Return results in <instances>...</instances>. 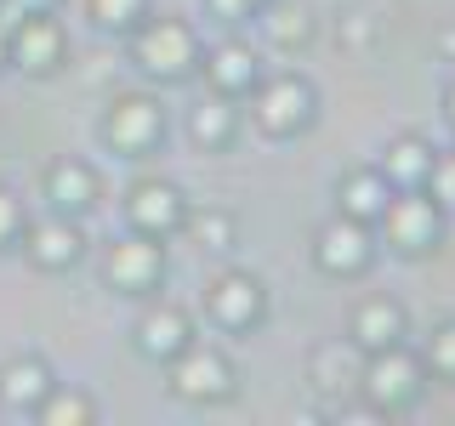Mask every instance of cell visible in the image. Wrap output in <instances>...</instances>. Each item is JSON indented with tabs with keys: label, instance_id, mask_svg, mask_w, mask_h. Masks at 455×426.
<instances>
[{
	"label": "cell",
	"instance_id": "1",
	"mask_svg": "<svg viewBox=\"0 0 455 426\" xmlns=\"http://www.w3.org/2000/svg\"><path fill=\"white\" fill-rule=\"evenodd\" d=\"M245 114H251V125H256L262 137L291 142V137H302L307 125L319 120V91H313L307 75H296V68H279V75H262V80L251 85Z\"/></svg>",
	"mask_w": 455,
	"mask_h": 426
},
{
	"label": "cell",
	"instance_id": "2",
	"mask_svg": "<svg viewBox=\"0 0 455 426\" xmlns=\"http://www.w3.org/2000/svg\"><path fill=\"white\" fill-rule=\"evenodd\" d=\"M444 227H450V210L427 188H393L387 210L376 217V239L393 256H410V262H416V256H433L444 245Z\"/></svg>",
	"mask_w": 455,
	"mask_h": 426
},
{
	"label": "cell",
	"instance_id": "3",
	"mask_svg": "<svg viewBox=\"0 0 455 426\" xmlns=\"http://www.w3.org/2000/svg\"><path fill=\"white\" fill-rule=\"evenodd\" d=\"M125 40H132V63L148 80L177 85V80L199 75V51H205V46H199V35L182 18H142Z\"/></svg>",
	"mask_w": 455,
	"mask_h": 426
},
{
	"label": "cell",
	"instance_id": "4",
	"mask_svg": "<svg viewBox=\"0 0 455 426\" xmlns=\"http://www.w3.org/2000/svg\"><path fill=\"white\" fill-rule=\"evenodd\" d=\"M359 392L381 409V415H404V409H416L421 392H427V364H421V352L410 347V341L381 347V352H364Z\"/></svg>",
	"mask_w": 455,
	"mask_h": 426
},
{
	"label": "cell",
	"instance_id": "5",
	"mask_svg": "<svg viewBox=\"0 0 455 426\" xmlns=\"http://www.w3.org/2000/svg\"><path fill=\"white\" fill-rule=\"evenodd\" d=\"M165 387L177 392L182 404H222V398H234V387H239V369L217 341L194 335L188 347L165 364Z\"/></svg>",
	"mask_w": 455,
	"mask_h": 426
},
{
	"label": "cell",
	"instance_id": "6",
	"mask_svg": "<svg viewBox=\"0 0 455 426\" xmlns=\"http://www.w3.org/2000/svg\"><path fill=\"white\" fill-rule=\"evenodd\" d=\"M97 131H103V142L120 160H148L165 142V103L154 91H120L103 108V125H97Z\"/></svg>",
	"mask_w": 455,
	"mask_h": 426
},
{
	"label": "cell",
	"instance_id": "7",
	"mask_svg": "<svg viewBox=\"0 0 455 426\" xmlns=\"http://www.w3.org/2000/svg\"><path fill=\"white\" fill-rule=\"evenodd\" d=\"M165 273H171L165 239H148V233H132V227H125L103 250V284L114 296H154L165 284Z\"/></svg>",
	"mask_w": 455,
	"mask_h": 426
},
{
	"label": "cell",
	"instance_id": "8",
	"mask_svg": "<svg viewBox=\"0 0 455 426\" xmlns=\"http://www.w3.org/2000/svg\"><path fill=\"white\" fill-rule=\"evenodd\" d=\"M205 319L217 324L222 335H251L256 324L267 319V284L256 273H245V267H222V273L205 284Z\"/></svg>",
	"mask_w": 455,
	"mask_h": 426
},
{
	"label": "cell",
	"instance_id": "9",
	"mask_svg": "<svg viewBox=\"0 0 455 426\" xmlns=\"http://www.w3.org/2000/svg\"><path fill=\"white\" fill-rule=\"evenodd\" d=\"M376 250H381L376 227L341 217V210L319 227V233H313V267H319L324 279H359V273H370Z\"/></svg>",
	"mask_w": 455,
	"mask_h": 426
},
{
	"label": "cell",
	"instance_id": "10",
	"mask_svg": "<svg viewBox=\"0 0 455 426\" xmlns=\"http://www.w3.org/2000/svg\"><path fill=\"white\" fill-rule=\"evenodd\" d=\"M63 57H68V35H63V23H57L52 12H23V18L12 23L6 63L18 68V75L46 80V75H57V68H63Z\"/></svg>",
	"mask_w": 455,
	"mask_h": 426
},
{
	"label": "cell",
	"instance_id": "11",
	"mask_svg": "<svg viewBox=\"0 0 455 426\" xmlns=\"http://www.w3.org/2000/svg\"><path fill=\"white\" fill-rule=\"evenodd\" d=\"M182 222H188V193L171 177H142L125 188V227L148 239H177Z\"/></svg>",
	"mask_w": 455,
	"mask_h": 426
},
{
	"label": "cell",
	"instance_id": "12",
	"mask_svg": "<svg viewBox=\"0 0 455 426\" xmlns=\"http://www.w3.org/2000/svg\"><path fill=\"white\" fill-rule=\"evenodd\" d=\"M18 250H23V262L35 267V273H68V267H80V256H85V233H80L75 217L46 210L40 222H23Z\"/></svg>",
	"mask_w": 455,
	"mask_h": 426
},
{
	"label": "cell",
	"instance_id": "13",
	"mask_svg": "<svg viewBox=\"0 0 455 426\" xmlns=\"http://www.w3.org/2000/svg\"><path fill=\"white\" fill-rule=\"evenodd\" d=\"M40 188H46V205L57 217H75V222H85L103 205V177H97V165L75 160V154H63V160H52L40 170Z\"/></svg>",
	"mask_w": 455,
	"mask_h": 426
},
{
	"label": "cell",
	"instance_id": "14",
	"mask_svg": "<svg viewBox=\"0 0 455 426\" xmlns=\"http://www.w3.org/2000/svg\"><path fill=\"white\" fill-rule=\"evenodd\" d=\"M199 80H205V91L245 103L251 85L262 80V51H256L251 40H222V46L199 51Z\"/></svg>",
	"mask_w": 455,
	"mask_h": 426
},
{
	"label": "cell",
	"instance_id": "15",
	"mask_svg": "<svg viewBox=\"0 0 455 426\" xmlns=\"http://www.w3.org/2000/svg\"><path fill=\"white\" fill-rule=\"evenodd\" d=\"M194 335H199V330H194V312H188V307L154 302V296H148V312L137 319L132 347H137V359H148V364H171Z\"/></svg>",
	"mask_w": 455,
	"mask_h": 426
},
{
	"label": "cell",
	"instance_id": "16",
	"mask_svg": "<svg viewBox=\"0 0 455 426\" xmlns=\"http://www.w3.org/2000/svg\"><path fill=\"white\" fill-rule=\"evenodd\" d=\"M347 341L359 352H381V347L410 341V312H404V302H393V296H381V290L359 296L353 312H347Z\"/></svg>",
	"mask_w": 455,
	"mask_h": 426
},
{
	"label": "cell",
	"instance_id": "17",
	"mask_svg": "<svg viewBox=\"0 0 455 426\" xmlns=\"http://www.w3.org/2000/svg\"><path fill=\"white\" fill-rule=\"evenodd\" d=\"M387 199H393V182L381 177V165H353V170H341V182H336V210H341V217L376 227V217L387 210Z\"/></svg>",
	"mask_w": 455,
	"mask_h": 426
},
{
	"label": "cell",
	"instance_id": "18",
	"mask_svg": "<svg viewBox=\"0 0 455 426\" xmlns=\"http://www.w3.org/2000/svg\"><path fill=\"white\" fill-rule=\"evenodd\" d=\"M239 114H245V103L205 91V97H199V103L188 108V142H194V148H205V154L234 148V137H239Z\"/></svg>",
	"mask_w": 455,
	"mask_h": 426
},
{
	"label": "cell",
	"instance_id": "19",
	"mask_svg": "<svg viewBox=\"0 0 455 426\" xmlns=\"http://www.w3.org/2000/svg\"><path fill=\"white\" fill-rule=\"evenodd\" d=\"M57 381V369L40 359V352H18V359L0 364V409H35L40 398H46V387Z\"/></svg>",
	"mask_w": 455,
	"mask_h": 426
},
{
	"label": "cell",
	"instance_id": "20",
	"mask_svg": "<svg viewBox=\"0 0 455 426\" xmlns=\"http://www.w3.org/2000/svg\"><path fill=\"white\" fill-rule=\"evenodd\" d=\"M433 160H438V148L427 137H416V131H404V137H393L387 148H381V177L393 182V188H427V170H433Z\"/></svg>",
	"mask_w": 455,
	"mask_h": 426
},
{
	"label": "cell",
	"instance_id": "21",
	"mask_svg": "<svg viewBox=\"0 0 455 426\" xmlns=\"http://www.w3.org/2000/svg\"><path fill=\"white\" fill-rule=\"evenodd\" d=\"M359 369H364V352L353 347V341H336V347H313V352H307L313 387L331 392V398H341V392L359 387Z\"/></svg>",
	"mask_w": 455,
	"mask_h": 426
},
{
	"label": "cell",
	"instance_id": "22",
	"mask_svg": "<svg viewBox=\"0 0 455 426\" xmlns=\"http://www.w3.org/2000/svg\"><path fill=\"white\" fill-rule=\"evenodd\" d=\"M35 426H92L97 415H103V404H97L85 387H68V381H52L46 387V398H40L35 409Z\"/></svg>",
	"mask_w": 455,
	"mask_h": 426
},
{
	"label": "cell",
	"instance_id": "23",
	"mask_svg": "<svg viewBox=\"0 0 455 426\" xmlns=\"http://www.w3.org/2000/svg\"><path fill=\"white\" fill-rule=\"evenodd\" d=\"M182 233L194 239L205 256H222L239 245V217L228 205H188V222H182Z\"/></svg>",
	"mask_w": 455,
	"mask_h": 426
},
{
	"label": "cell",
	"instance_id": "24",
	"mask_svg": "<svg viewBox=\"0 0 455 426\" xmlns=\"http://www.w3.org/2000/svg\"><path fill=\"white\" fill-rule=\"evenodd\" d=\"M256 18H262L267 40H274V46H284V51H302L307 40H313V18H307L302 0H267Z\"/></svg>",
	"mask_w": 455,
	"mask_h": 426
},
{
	"label": "cell",
	"instance_id": "25",
	"mask_svg": "<svg viewBox=\"0 0 455 426\" xmlns=\"http://www.w3.org/2000/svg\"><path fill=\"white\" fill-rule=\"evenodd\" d=\"M85 12H92V23L103 35H132L148 18V0H85Z\"/></svg>",
	"mask_w": 455,
	"mask_h": 426
},
{
	"label": "cell",
	"instance_id": "26",
	"mask_svg": "<svg viewBox=\"0 0 455 426\" xmlns=\"http://www.w3.org/2000/svg\"><path fill=\"white\" fill-rule=\"evenodd\" d=\"M421 364H427V375H438V381H455V319L433 324V335H427V352H421Z\"/></svg>",
	"mask_w": 455,
	"mask_h": 426
},
{
	"label": "cell",
	"instance_id": "27",
	"mask_svg": "<svg viewBox=\"0 0 455 426\" xmlns=\"http://www.w3.org/2000/svg\"><path fill=\"white\" fill-rule=\"evenodd\" d=\"M23 222H28L23 199L12 193V188H0V250H12V245L23 239Z\"/></svg>",
	"mask_w": 455,
	"mask_h": 426
},
{
	"label": "cell",
	"instance_id": "28",
	"mask_svg": "<svg viewBox=\"0 0 455 426\" xmlns=\"http://www.w3.org/2000/svg\"><path fill=\"white\" fill-rule=\"evenodd\" d=\"M427 193H433L444 210H455V154H438L433 160V170H427Z\"/></svg>",
	"mask_w": 455,
	"mask_h": 426
},
{
	"label": "cell",
	"instance_id": "29",
	"mask_svg": "<svg viewBox=\"0 0 455 426\" xmlns=\"http://www.w3.org/2000/svg\"><path fill=\"white\" fill-rule=\"evenodd\" d=\"M217 18H228V23H239V18H256V12L267 6V0H205Z\"/></svg>",
	"mask_w": 455,
	"mask_h": 426
},
{
	"label": "cell",
	"instance_id": "30",
	"mask_svg": "<svg viewBox=\"0 0 455 426\" xmlns=\"http://www.w3.org/2000/svg\"><path fill=\"white\" fill-rule=\"evenodd\" d=\"M23 12H57V0H0V18L18 23Z\"/></svg>",
	"mask_w": 455,
	"mask_h": 426
},
{
	"label": "cell",
	"instance_id": "31",
	"mask_svg": "<svg viewBox=\"0 0 455 426\" xmlns=\"http://www.w3.org/2000/svg\"><path fill=\"white\" fill-rule=\"evenodd\" d=\"M341 35L359 46V40H370V23H364V18H347V23H341Z\"/></svg>",
	"mask_w": 455,
	"mask_h": 426
},
{
	"label": "cell",
	"instance_id": "32",
	"mask_svg": "<svg viewBox=\"0 0 455 426\" xmlns=\"http://www.w3.org/2000/svg\"><path fill=\"white\" fill-rule=\"evenodd\" d=\"M6 40H12V23L0 18V68H6Z\"/></svg>",
	"mask_w": 455,
	"mask_h": 426
},
{
	"label": "cell",
	"instance_id": "33",
	"mask_svg": "<svg viewBox=\"0 0 455 426\" xmlns=\"http://www.w3.org/2000/svg\"><path fill=\"white\" fill-rule=\"evenodd\" d=\"M438 46H444V57L455 63V28H444V40H438Z\"/></svg>",
	"mask_w": 455,
	"mask_h": 426
},
{
	"label": "cell",
	"instance_id": "34",
	"mask_svg": "<svg viewBox=\"0 0 455 426\" xmlns=\"http://www.w3.org/2000/svg\"><path fill=\"white\" fill-rule=\"evenodd\" d=\"M444 114H450V125H455V80H450V91H444Z\"/></svg>",
	"mask_w": 455,
	"mask_h": 426
}]
</instances>
